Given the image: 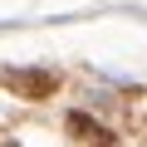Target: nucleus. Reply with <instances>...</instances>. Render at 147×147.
I'll return each instance as SVG.
<instances>
[{
  "instance_id": "obj_1",
  "label": "nucleus",
  "mask_w": 147,
  "mask_h": 147,
  "mask_svg": "<svg viewBox=\"0 0 147 147\" xmlns=\"http://www.w3.org/2000/svg\"><path fill=\"white\" fill-rule=\"evenodd\" d=\"M0 84L15 88V93L30 98V103H39V98H54L59 74H54V69H5V74H0Z\"/></svg>"
},
{
  "instance_id": "obj_2",
  "label": "nucleus",
  "mask_w": 147,
  "mask_h": 147,
  "mask_svg": "<svg viewBox=\"0 0 147 147\" xmlns=\"http://www.w3.org/2000/svg\"><path fill=\"white\" fill-rule=\"evenodd\" d=\"M64 127L79 137V142H88V147H118V142H113V132H108L103 123H93L88 113H79V108H74V113H64Z\"/></svg>"
},
{
  "instance_id": "obj_3",
  "label": "nucleus",
  "mask_w": 147,
  "mask_h": 147,
  "mask_svg": "<svg viewBox=\"0 0 147 147\" xmlns=\"http://www.w3.org/2000/svg\"><path fill=\"white\" fill-rule=\"evenodd\" d=\"M10 147H20V142H10Z\"/></svg>"
}]
</instances>
